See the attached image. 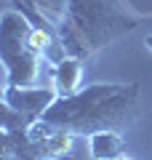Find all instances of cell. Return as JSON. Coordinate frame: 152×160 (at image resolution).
<instances>
[{
  "label": "cell",
  "instance_id": "obj_1",
  "mask_svg": "<svg viewBox=\"0 0 152 160\" xmlns=\"http://www.w3.org/2000/svg\"><path fill=\"white\" fill-rule=\"evenodd\" d=\"M139 102V83H91L72 96H59L38 123L69 133L120 131L131 123Z\"/></svg>",
  "mask_w": 152,
  "mask_h": 160
},
{
  "label": "cell",
  "instance_id": "obj_2",
  "mask_svg": "<svg viewBox=\"0 0 152 160\" xmlns=\"http://www.w3.org/2000/svg\"><path fill=\"white\" fill-rule=\"evenodd\" d=\"M147 16H136L123 0H64L59 40L67 53L91 59L109 43L134 32Z\"/></svg>",
  "mask_w": 152,
  "mask_h": 160
},
{
  "label": "cell",
  "instance_id": "obj_3",
  "mask_svg": "<svg viewBox=\"0 0 152 160\" xmlns=\"http://www.w3.org/2000/svg\"><path fill=\"white\" fill-rule=\"evenodd\" d=\"M29 19L22 11H6L0 19V56L6 67V86H38L45 59L29 46Z\"/></svg>",
  "mask_w": 152,
  "mask_h": 160
},
{
  "label": "cell",
  "instance_id": "obj_4",
  "mask_svg": "<svg viewBox=\"0 0 152 160\" xmlns=\"http://www.w3.org/2000/svg\"><path fill=\"white\" fill-rule=\"evenodd\" d=\"M83 72H85V59L67 53L51 69V86L56 88L59 96H72L83 88Z\"/></svg>",
  "mask_w": 152,
  "mask_h": 160
},
{
  "label": "cell",
  "instance_id": "obj_5",
  "mask_svg": "<svg viewBox=\"0 0 152 160\" xmlns=\"http://www.w3.org/2000/svg\"><path fill=\"white\" fill-rule=\"evenodd\" d=\"M128 144L120 136V131H94L88 136V158L91 160H112L125 155Z\"/></svg>",
  "mask_w": 152,
  "mask_h": 160
},
{
  "label": "cell",
  "instance_id": "obj_6",
  "mask_svg": "<svg viewBox=\"0 0 152 160\" xmlns=\"http://www.w3.org/2000/svg\"><path fill=\"white\" fill-rule=\"evenodd\" d=\"M112 160H134V158H128V152H125V155H118V158H112Z\"/></svg>",
  "mask_w": 152,
  "mask_h": 160
},
{
  "label": "cell",
  "instance_id": "obj_7",
  "mask_svg": "<svg viewBox=\"0 0 152 160\" xmlns=\"http://www.w3.org/2000/svg\"><path fill=\"white\" fill-rule=\"evenodd\" d=\"M62 160H85V158H72V155H64ZM88 160H91V158H88Z\"/></svg>",
  "mask_w": 152,
  "mask_h": 160
},
{
  "label": "cell",
  "instance_id": "obj_8",
  "mask_svg": "<svg viewBox=\"0 0 152 160\" xmlns=\"http://www.w3.org/2000/svg\"><path fill=\"white\" fill-rule=\"evenodd\" d=\"M144 43H147V48H149V51H152V35H149V38L144 40Z\"/></svg>",
  "mask_w": 152,
  "mask_h": 160
},
{
  "label": "cell",
  "instance_id": "obj_9",
  "mask_svg": "<svg viewBox=\"0 0 152 160\" xmlns=\"http://www.w3.org/2000/svg\"><path fill=\"white\" fill-rule=\"evenodd\" d=\"M48 160H53V158H48Z\"/></svg>",
  "mask_w": 152,
  "mask_h": 160
}]
</instances>
